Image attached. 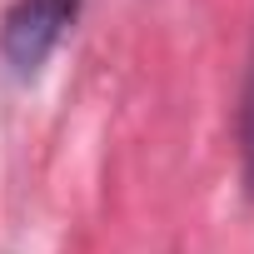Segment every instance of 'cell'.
<instances>
[{
  "mask_svg": "<svg viewBox=\"0 0 254 254\" xmlns=\"http://www.w3.org/2000/svg\"><path fill=\"white\" fill-rule=\"evenodd\" d=\"M75 15H80V0H15L0 15V60L20 80L40 75V65L55 55Z\"/></svg>",
  "mask_w": 254,
  "mask_h": 254,
  "instance_id": "cell-1",
  "label": "cell"
},
{
  "mask_svg": "<svg viewBox=\"0 0 254 254\" xmlns=\"http://www.w3.org/2000/svg\"><path fill=\"white\" fill-rule=\"evenodd\" d=\"M239 150H244V180H249V194H254V60H249L244 105H239Z\"/></svg>",
  "mask_w": 254,
  "mask_h": 254,
  "instance_id": "cell-2",
  "label": "cell"
}]
</instances>
